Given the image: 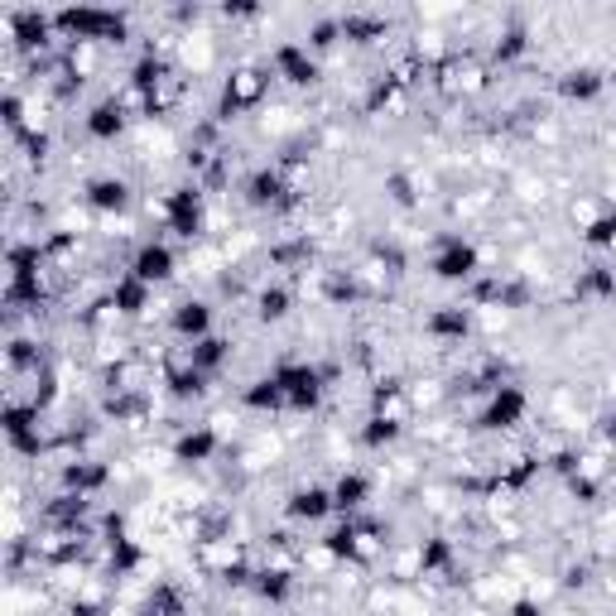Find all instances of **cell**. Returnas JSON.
I'll return each mask as SVG.
<instances>
[{"mask_svg": "<svg viewBox=\"0 0 616 616\" xmlns=\"http://www.w3.org/2000/svg\"><path fill=\"white\" fill-rule=\"evenodd\" d=\"M338 39H342V20H318L309 29V53H328Z\"/></svg>", "mask_w": 616, "mask_h": 616, "instance_id": "38", "label": "cell"}, {"mask_svg": "<svg viewBox=\"0 0 616 616\" xmlns=\"http://www.w3.org/2000/svg\"><path fill=\"white\" fill-rule=\"evenodd\" d=\"M10 39L20 53H35L53 39V10H10Z\"/></svg>", "mask_w": 616, "mask_h": 616, "instance_id": "10", "label": "cell"}, {"mask_svg": "<svg viewBox=\"0 0 616 616\" xmlns=\"http://www.w3.org/2000/svg\"><path fill=\"white\" fill-rule=\"evenodd\" d=\"M5 362H10V372H43V352H39V342H25V338H15L5 347Z\"/></svg>", "mask_w": 616, "mask_h": 616, "instance_id": "34", "label": "cell"}, {"mask_svg": "<svg viewBox=\"0 0 616 616\" xmlns=\"http://www.w3.org/2000/svg\"><path fill=\"white\" fill-rule=\"evenodd\" d=\"M275 380L285 386V405L289 410H318L323 405V390H328V376L318 372L313 362H279L275 366Z\"/></svg>", "mask_w": 616, "mask_h": 616, "instance_id": "4", "label": "cell"}, {"mask_svg": "<svg viewBox=\"0 0 616 616\" xmlns=\"http://www.w3.org/2000/svg\"><path fill=\"white\" fill-rule=\"evenodd\" d=\"M5 304L10 309H39L43 304V275H10L5 279Z\"/></svg>", "mask_w": 616, "mask_h": 616, "instance_id": "30", "label": "cell"}, {"mask_svg": "<svg viewBox=\"0 0 616 616\" xmlns=\"http://www.w3.org/2000/svg\"><path fill=\"white\" fill-rule=\"evenodd\" d=\"M582 241H588L592 251H607V246H616V212H602V217H592L588 231H582Z\"/></svg>", "mask_w": 616, "mask_h": 616, "instance_id": "36", "label": "cell"}, {"mask_svg": "<svg viewBox=\"0 0 616 616\" xmlns=\"http://www.w3.org/2000/svg\"><path fill=\"white\" fill-rule=\"evenodd\" d=\"M68 616H106V607H102V602H73Z\"/></svg>", "mask_w": 616, "mask_h": 616, "instance_id": "43", "label": "cell"}, {"mask_svg": "<svg viewBox=\"0 0 616 616\" xmlns=\"http://www.w3.org/2000/svg\"><path fill=\"white\" fill-rule=\"evenodd\" d=\"M39 419L43 414L29 405H5V414H0V429H5V443L15 448L20 457H39L43 453V433H39Z\"/></svg>", "mask_w": 616, "mask_h": 616, "instance_id": "6", "label": "cell"}, {"mask_svg": "<svg viewBox=\"0 0 616 616\" xmlns=\"http://www.w3.org/2000/svg\"><path fill=\"white\" fill-rule=\"evenodd\" d=\"M386 20L380 15H366V10H347L342 15V39H352V43H376V39H386Z\"/></svg>", "mask_w": 616, "mask_h": 616, "instance_id": "29", "label": "cell"}, {"mask_svg": "<svg viewBox=\"0 0 616 616\" xmlns=\"http://www.w3.org/2000/svg\"><path fill=\"white\" fill-rule=\"evenodd\" d=\"M15 140L29 150V160H43V154H49V136H43V130H35V126H29L25 136H15Z\"/></svg>", "mask_w": 616, "mask_h": 616, "instance_id": "41", "label": "cell"}, {"mask_svg": "<svg viewBox=\"0 0 616 616\" xmlns=\"http://www.w3.org/2000/svg\"><path fill=\"white\" fill-rule=\"evenodd\" d=\"M332 511H338L332 506V487H313V481L299 491H289V501H285V515L294 525H323Z\"/></svg>", "mask_w": 616, "mask_h": 616, "instance_id": "11", "label": "cell"}, {"mask_svg": "<svg viewBox=\"0 0 616 616\" xmlns=\"http://www.w3.org/2000/svg\"><path fill=\"white\" fill-rule=\"evenodd\" d=\"M602 433H607V439H616V414H612L607 424H602Z\"/></svg>", "mask_w": 616, "mask_h": 616, "instance_id": "46", "label": "cell"}, {"mask_svg": "<svg viewBox=\"0 0 616 616\" xmlns=\"http://www.w3.org/2000/svg\"><path fill=\"white\" fill-rule=\"evenodd\" d=\"M602 92H607V77H602L598 68H574V73L558 77V97H564V102L588 106V102H598Z\"/></svg>", "mask_w": 616, "mask_h": 616, "instance_id": "22", "label": "cell"}, {"mask_svg": "<svg viewBox=\"0 0 616 616\" xmlns=\"http://www.w3.org/2000/svg\"><path fill=\"white\" fill-rule=\"evenodd\" d=\"M265 92H271V73H261V68H237V73L227 77V87H222L217 116H237V111L261 106Z\"/></svg>", "mask_w": 616, "mask_h": 616, "instance_id": "7", "label": "cell"}, {"mask_svg": "<svg viewBox=\"0 0 616 616\" xmlns=\"http://www.w3.org/2000/svg\"><path fill=\"white\" fill-rule=\"evenodd\" d=\"M222 15L227 20H255L261 15V5H251V0H246V5H222Z\"/></svg>", "mask_w": 616, "mask_h": 616, "instance_id": "42", "label": "cell"}, {"mask_svg": "<svg viewBox=\"0 0 616 616\" xmlns=\"http://www.w3.org/2000/svg\"><path fill=\"white\" fill-rule=\"evenodd\" d=\"M169 332H174L178 342H188V347L212 338V304H208V299H184V304H174Z\"/></svg>", "mask_w": 616, "mask_h": 616, "instance_id": "12", "label": "cell"}, {"mask_svg": "<svg viewBox=\"0 0 616 616\" xmlns=\"http://www.w3.org/2000/svg\"><path fill=\"white\" fill-rule=\"evenodd\" d=\"M525 49H530V35L515 25V29H506V35L496 39V49H491V63H496V68H506V63H520Z\"/></svg>", "mask_w": 616, "mask_h": 616, "instance_id": "33", "label": "cell"}, {"mask_svg": "<svg viewBox=\"0 0 616 616\" xmlns=\"http://www.w3.org/2000/svg\"><path fill=\"white\" fill-rule=\"evenodd\" d=\"M582 294H598V299H612L616 294V275L607 271V265H592L588 275H582Z\"/></svg>", "mask_w": 616, "mask_h": 616, "instance_id": "39", "label": "cell"}, {"mask_svg": "<svg viewBox=\"0 0 616 616\" xmlns=\"http://www.w3.org/2000/svg\"><path fill=\"white\" fill-rule=\"evenodd\" d=\"M525 414H530V395H525V386H515V380H501V386H491L487 405L477 414V429L487 433H511L525 424Z\"/></svg>", "mask_w": 616, "mask_h": 616, "instance_id": "2", "label": "cell"}, {"mask_svg": "<svg viewBox=\"0 0 616 616\" xmlns=\"http://www.w3.org/2000/svg\"><path fill=\"white\" fill-rule=\"evenodd\" d=\"M106 304H111V313H121V318H140V313L154 304V289L144 285V279H136V275H121L116 285H111Z\"/></svg>", "mask_w": 616, "mask_h": 616, "instance_id": "18", "label": "cell"}, {"mask_svg": "<svg viewBox=\"0 0 616 616\" xmlns=\"http://www.w3.org/2000/svg\"><path fill=\"white\" fill-rule=\"evenodd\" d=\"M83 198H87V208L102 212V217H121V212L130 208V184L126 178H116V174H102V178H92V184L83 188Z\"/></svg>", "mask_w": 616, "mask_h": 616, "instance_id": "14", "label": "cell"}, {"mask_svg": "<svg viewBox=\"0 0 616 616\" xmlns=\"http://www.w3.org/2000/svg\"><path fill=\"white\" fill-rule=\"evenodd\" d=\"M400 433H405V419H400V414H372V419L362 424V448L380 453V448L400 443Z\"/></svg>", "mask_w": 616, "mask_h": 616, "instance_id": "28", "label": "cell"}, {"mask_svg": "<svg viewBox=\"0 0 616 616\" xmlns=\"http://www.w3.org/2000/svg\"><path fill=\"white\" fill-rule=\"evenodd\" d=\"M53 29L73 43H126V15L97 5H68L53 10Z\"/></svg>", "mask_w": 616, "mask_h": 616, "instance_id": "1", "label": "cell"}, {"mask_svg": "<svg viewBox=\"0 0 616 616\" xmlns=\"http://www.w3.org/2000/svg\"><path fill=\"white\" fill-rule=\"evenodd\" d=\"M429 271H433V279H443V285H473L477 271H481V255H477L473 241L443 237L439 251H433V261H429Z\"/></svg>", "mask_w": 616, "mask_h": 616, "instance_id": "5", "label": "cell"}, {"mask_svg": "<svg viewBox=\"0 0 616 616\" xmlns=\"http://www.w3.org/2000/svg\"><path fill=\"white\" fill-rule=\"evenodd\" d=\"M106 481H111V467L97 463V457H73V463L63 467V491H77V496H92Z\"/></svg>", "mask_w": 616, "mask_h": 616, "instance_id": "20", "label": "cell"}, {"mask_svg": "<svg viewBox=\"0 0 616 616\" xmlns=\"http://www.w3.org/2000/svg\"><path fill=\"white\" fill-rule=\"evenodd\" d=\"M106 564H111V574H116V578H130L144 564V549L130 540V535H121V540L106 544Z\"/></svg>", "mask_w": 616, "mask_h": 616, "instance_id": "32", "label": "cell"}, {"mask_svg": "<svg viewBox=\"0 0 616 616\" xmlns=\"http://www.w3.org/2000/svg\"><path fill=\"white\" fill-rule=\"evenodd\" d=\"M366 501H372V477L356 473V467H347V473L332 481V506H338L342 515H356V511H366Z\"/></svg>", "mask_w": 616, "mask_h": 616, "instance_id": "21", "label": "cell"}, {"mask_svg": "<svg viewBox=\"0 0 616 616\" xmlns=\"http://www.w3.org/2000/svg\"><path fill=\"white\" fill-rule=\"evenodd\" d=\"M87 511H92V501L77 496V491H63V496H53L49 506H43V520L59 525L63 535H77V525L87 520Z\"/></svg>", "mask_w": 616, "mask_h": 616, "instance_id": "23", "label": "cell"}, {"mask_svg": "<svg viewBox=\"0 0 616 616\" xmlns=\"http://www.w3.org/2000/svg\"><path fill=\"white\" fill-rule=\"evenodd\" d=\"M241 405H246V410H255V414L289 410V405H285V386L275 380V372H271V376H261V380H251V386L241 390Z\"/></svg>", "mask_w": 616, "mask_h": 616, "instance_id": "26", "label": "cell"}, {"mask_svg": "<svg viewBox=\"0 0 616 616\" xmlns=\"http://www.w3.org/2000/svg\"><path fill=\"white\" fill-rule=\"evenodd\" d=\"M87 136L92 140H121L126 136V102H121V97H102V102H97L92 111H87Z\"/></svg>", "mask_w": 616, "mask_h": 616, "instance_id": "17", "label": "cell"}, {"mask_svg": "<svg viewBox=\"0 0 616 616\" xmlns=\"http://www.w3.org/2000/svg\"><path fill=\"white\" fill-rule=\"evenodd\" d=\"M511 616H540V607H535L530 598H520V602H515V607H511Z\"/></svg>", "mask_w": 616, "mask_h": 616, "instance_id": "45", "label": "cell"}, {"mask_svg": "<svg viewBox=\"0 0 616 616\" xmlns=\"http://www.w3.org/2000/svg\"><path fill=\"white\" fill-rule=\"evenodd\" d=\"M174 271H178V255H174V246L169 241H144L136 255H130V271L126 275H136V279H144V285H169L174 279Z\"/></svg>", "mask_w": 616, "mask_h": 616, "instance_id": "9", "label": "cell"}, {"mask_svg": "<svg viewBox=\"0 0 616 616\" xmlns=\"http://www.w3.org/2000/svg\"><path fill=\"white\" fill-rule=\"evenodd\" d=\"M169 83V59H164V53H140L136 63H130V87H136V92L144 97V106H154V92H160V87Z\"/></svg>", "mask_w": 616, "mask_h": 616, "instance_id": "19", "label": "cell"}, {"mask_svg": "<svg viewBox=\"0 0 616 616\" xmlns=\"http://www.w3.org/2000/svg\"><path fill=\"white\" fill-rule=\"evenodd\" d=\"M251 592L261 602H271V607H285V602L294 598V574H289V568H255Z\"/></svg>", "mask_w": 616, "mask_h": 616, "instance_id": "24", "label": "cell"}, {"mask_svg": "<svg viewBox=\"0 0 616 616\" xmlns=\"http://www.w3.org/2000/svg\"><path fill=\"white\" fill-rule=\"evenodd\" d=\"M424 332H429L433 342H467V338H473V309L439 304L429 318H424Z\"/></svg>", "mask_w": 616, "mask_h": 616, "instance_id": "13", "label": "cell"}, {"mask_svg": "<svg viewBox=\"0 0 616 616\" xmlns=\"http://www.w3.org/2000/svg\"><path fill=\"white\" fill-rule=\"evenodd\" d=\"M0 121H5L10 136H25V130H29V121H25V97H20V92H5V97H0Z\"/></svg>", "mask_w": 616, "mask_h": 616, "instance_id": "37", "label": "cell"}, {"mask_svg": "<svg viewBox=\"0 0 616 616\" xmlns=\"http://www.w3.org/2000/svg\"><path fill=\"white\" fill-rule=\"evenodd\" d=\"M275 73L285 77L289 87H313L323 77L318 53H309V43H294V39L275 43Z\"/></svg>", "mask_w": 616, "mask_h": 616, "instance_id": "8", "label": "cell"}, {"mask_svg": "<svg viewBox=\"0 0 616 616\" xmlns=\"http://www.w3.org/2000/svg\"><path fill=\"white\" fill-rule=\"evenodd\" d=\"M164 227L174 231L178 241H198L208 227V203H203V188L198 184H184L164 198Z\"/></svg>", "mask_w": 616, "mask_h": 616, "instance_id": "3", "label": "cell"}, {"mask_svg": "<svg viewBox=\"0 0 616 616\" xmlns=\"http://www.w3.org/2000/svg\"><path fill=\"white\" fill-rule=\"evenodd\" d=\"M241 193H246V203H251V208H261V212H271V208H285V203H289L285 174L271 169V164H265V169H255L251 178H246V184H241Z\"/></svg>", "mask_w": 616, "mask_h": 616, "instance_id": "15", "label": "cell"}, {"mask_svg": "<svg viewBox=\"0 0 616 616\" xmlns=\"http://www.w3.org/2000/svg\"><path fill=\"white\" fill-rule=\"evenodd\" d=\"M289 309H294V294H289L285 285H265L261 294H255V318L261 323H285Z\"/></svg>", "mask_w": 616, "mask_h": 616, "instance_id": "31", "label": "cell"}, {"mask_svg": "<svg viewBox=\"0 0 616 616\" xmlns=\"http://www.w3.org/2000/svg\"><path fill=\"white\" fill-rule=\"evenodd\" d=\"M208 390V376L198 366H184V372H169V395L174 400H198Z\"/></svg>", "mask_w": 616, "mask_h": 616, "instance_id": "35", "label": "cell"}, {"mask_svg": "<svg viewBox=\"0 0 616 616\" xmlns=\"http://www.w3.org/2000/svg\"><path fill=\"white\" fill-rule=\"evenodd\" d=\"M227 362H231V338H217V332H212V338L188 347V366H198L203 376H217Z\"/></svg>", "mask_w": 616, "mask_h": 616, "instance_id": "25", "label": "cell"}, {"mask_svg": "<svg viewBox=\"0 0 616 616\" xmlns=\"http://www.w3.org/2000/svg\"><path fill=\"white\" fill-rule=\"evenodd\" d=\"M217 429H208V424H193V429H184L174 439V463H184V467H198V463H212L217 457Z\"/></svg>", "mask_w": 616, "mask_h": 616, "instance_id": "16", "label": "cell"}, {"mask_svg": "<svg viewBox=\"0 0 616 616\" xmlns=\"http://www.w3.org/2000/svg\"><path fill=\"white\" fill-rule=\"evenodd\" d=\"M390 193H395V203H414V193H410V184H405V178H390Z\"/></svg>", "mask_w": 616, "mask_h": 616, "instance_id": "44", "label": "cell"}, {"mask_svg": "<svg viewBox=\"0 0 616 616\" xmlns=\"http://www.w3.org/2000/svg\"><path fill=\"white\" fill-rule=\"evenodd\" d=\"M395 87H400V77H376V87H372V97H366V111H380L390 102V97H395Z\"/></svg>", "mask_w": 616, "mask_h": 616, "instance_id": "40", "label": "cell"}, {"mask_svg": "<svg viewBox=\"0 0 616 616\" xmlns=\"http://www.w3.org/2000/svg\"><path fill=\"white\" fill-rule=\"evenodd\" d=\"M419 574L424 578H433V574H453V564H457V549L453 540H443V535H429V540L419 544Z\"/></svg>", "mask_w": 616, "mask_h": 616, "instance_id": "27", "label": "cell"}]
</instances>
